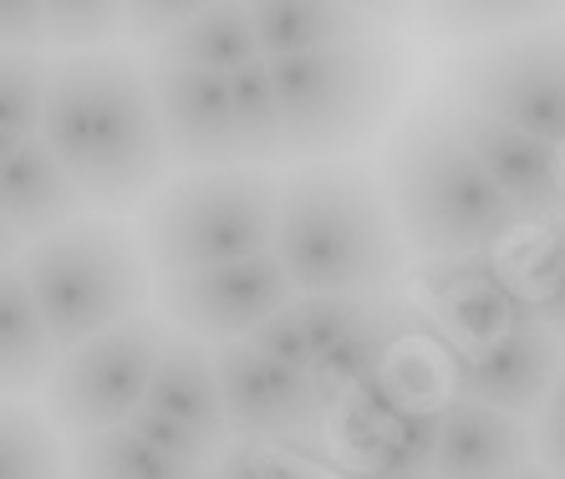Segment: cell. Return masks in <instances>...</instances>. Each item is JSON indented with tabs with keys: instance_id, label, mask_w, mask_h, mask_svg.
I'll use <instances>...</instances> for the list:
<instances>
[{
	"instance_id": "44dd1931",
	"label": "cell",
	"mask_w": 565,
	"mask_h": 479,
	"mask_svg": "<svg viewBox=\"0 0 565 479\" xmlns=\"http://www.w3.org/2000/svg\"><path fill=\"white\" fill-rule=\"evenodd\" d=\"M148 62H173V67H199V72H230L245 62H260L250 15L239 0H210L204 11H194L184 26H173L163 41L148 46Z\"/></svg>"
},
{
	"instance_id": "9c48e42d",
	"label": "cell",
	"mask_w": 565,
	"mask_h": 479,
	"mask_svg": "<svg viewBox=\"0 0 565 479\" xmlns=\"http://www.w3.org/2000/svg\"><path fill=\"white\" fill-rule=\"evenodd\" d=\"M290 276L276 260V251H260L250 260L230 266L179 270V276H153V307L169 332H184L204 347L245 342L270 311L290 301Z\"/></svg>"
},
{
	"instance_id": "8992f818",
	"label": "cell",
	"mask_w": 565,
	"mask_h": 479,
	"mask_svg": "<svg viewBox=\"0 0 565 479\" xmlns=\"http://www.w3.org/2000/svg\"><path fill=\"white\" fill-rule=\"evenodd\" d=\"M280 173L230 163V169H184L148 194L138 220V245L153 276L230 266L276 245Z\"/></svg>"
},
{
	"instance_id": "8d00e7d4",
	"label": "cell",
	"mask_w": 565,
	"mask_h": 479,
	"mask_svg": "<svg viewBox=\"0 0 565 479\" xmlns=\"http://www.w3.org/2000/svg\"><path fill=\"white\" fill-rule=\"evenodd\" d=\"M15 251H21V240H15V230L6 225V220H0V266H6V260H15Z\"/></svg>"
},
{
	"instance_id": "f1b7e54d",
	"label": "cell",
	"mask_w": 565,
	"mask_h": 479,
	"mask_svg": "<svg viewBox=\"0 0 565 479\" xmlns=\"http://www.w3.org/2000/svg\"><path fill=\"white\" fill-rule=\"evenodd\" d=\"M41 15L56 52H97L122 36V0H41Z\"/></svg>"
},
{
	"instance_id": "60d3db41",
	"label": "cell",
	"mask_w": 565,
	"mask_h": 479,
	"mask_svg": "<svg viewBox=\"0 0 565 479\" xmlns=\"http://www.w3.org/2000/svg\"><path fill=\"white\" fill-rule=\"evenodd\" d=\"M199 479H214V469H210V475H199Z\"/></svg>"
},
{
	"instance_id": "f546056e",
	"label": "cell",
	"mask_w": 565,
	"mask_h": 479,
	"mask_svg": "<svg viewBox=\"0 0 565 479\" xmlns=\"http://www.w3.org/2000/svg\"><path fill=\"white\" fill-rule=\"evenodd\" d=\"M372 296H296L290 307L301 317V332H306V347H311V362L327 352L331 342H342L352 332L362 311H367Z\"/></svg>"
},
{
	"instance_id": "f35d334b",
	"label": "cell",
	"mask_w": 565,
	"mask_h": 479,
	"mask_svg": "<svg viewBox=\"0 0 565 479\" xmlns=\"http://www.w3.org/2000/svg\"><path fill=\"white\" fill-rule=\"evenodd\" d=\"M356 479H428V475H356Z\"/></svg>"
},
{
	"instance_id": "4316f807",
	"label": "cell",
	"mask_w": 565,
	"mask_h": 479,
	"mask_svg": "<svg viewBox=\"0 0 565 479\" xmlns=\"http://www.w3.org/2000/svg\"><path fill=\"white\" fill-rule=\"evenodd\" d=\"M0 479H66L62 434L26 398H0Z\"/></svg>"
},
{
	"instance_id": "3957f363",
	"label": "cell",
	"mask_w": 565,
	"mask_h": 479,
	"mask_svg": "<svg viewBox=\"0 0 565 479\" xmlns=\"http://www.w3.org/2000/svg\"><path fill=\"white\" fill-rule=\"evenodd\" d=\"M382 194L397 220L403 251L418 260H448V255L494 251L520 225V210L500 194V184L479 169L459 134L444 123L438 107L413 113L387 148Z\"/></svg>"
},
{
	"instance_id": "5b68a950",
	"label": "cell",
	"mask_w": 565,
	"mask_h": 479,
	"mask_svg": "<svg viewBox=\"0 0 565 479\" xmlns=\"http://www.w3.org/2000/svg\"><path fill=\"white\" fill-rule=\"evenodd\" d=\"M15 260L56 352L138 317L153 301V270L143 260L138 230L113 214H77L36 235Z\"/></svg>"
},
{
	"instance_id": "52a82bcc",
	"label": "cell",
	"mask_w": 565,
	"mask_h": 479,
	"mask_svg": "<svg viewBox=\"0 0 565 479\" xmlns=\"http://www.w3.org/2000/svg\"><path fill=\"white\" fill-rule=\"evenodd\" d=\"M444 103L565 148V26L514 31L454 56L444 67Z\"/></svg>"
},
{
	"instance_id": "836d02e7",
	"label": "cell",
	"mask_w": 565,
	"mask_h": 479,
	"mask_svg": "<svg viewBox=\"0 0 565 479\" xmlns=\"http://www.w3.org/2000/svg\"><path fill=\"white\" fill-rule=\"evenodd\" d=\"M530 434H535V459L545 475L565 479V362H561V377L551 383L540 413L530 418Z\"/></svg>"
},
{
	"instance_id": "d6a6232c",
	"label": "cell",
	"mask_w": 565,
	"mask_h": 479,
	"mask_svg": "<svg viewBox=\"0 0 565 479\" xmlns=\"http://www.w3.org/2000/svg\"><path fill=\"white\" fill-rule=\"evenodd\" d=\"M210 0H122V36L128 41H163L173 26H184L194 11H204Z\"/></svg>"
},
{
	"instance_id": "7402d4cb",
	"label": "cell",
	"mask_w": 565,
	"mask_h": 479,
	"mask_svg": "<svg viewBox=\"0 0 565 479\" xmlns=\"http://www.w3.org/2000/svg\"><path fill=\"white\" fill-rule=\"evenodd\" d=\"M500 251L514 270L520 296H525L530 321L565 342V214L530 225V235L514 230L510 240H500Z\"/></svg>"
},
{
	"instance_id": "7a4b0ae2",
	"label": "cell",
	"mask_w": 565,
	"mask_h": 479,
	"mask_svg": "<svg viewBox=\"0 0 565 479\" xmlns=\"http://www.w3.org/2000/svg\"><path fill=\"white\" fill-rule=\"evenodd\" d=\"M276 260L296 296H377L403 276V235L382 179L362 163H301L280 179Z\"/></svg>"
},
{
	"instance_id": "277c9868",
	"label": "cell",
	"mask_w": 565,
	"mask_h": 479,
	"mask_svg": "<svg viewBox=\"0 0 565 479\" xmlns=\"http://www.w3.org/2000/svg\"><path fill=\"white\" fill-rule=\"evenodd\" d=\"M276 82L286 159L327 163L372 143L408 87V46L397 36H367L311 56L265 62Z\"/></svg>"
},
{
	"instance_id": "ba28073f",
	"label": "cell",
	"mask_w": 565,
	"mask_h": 479,
	"mask_svg": "<svg viewBox=\"0 0 565 479\" xmlns=\"http://www.w3.org/2000/svg\"><path fill=\"white\" fill-rule=\"evenodd\" d=\"M163 337H169L163 317L138 311V317L56 352L52 373L41 383L46 393L41 413L56 424V434H93V428L128 424V413L143 408Z\"/></svg>"
},
{
	"instance_id": "5bb4252c",
	"label": "cell",
	"mask_w": 565,
	"mask_h": 479,
	"mask_svg": "<svg viewBox=\"0 0 565 479\" xmlns=\"http://www.w3.org/2000/svg\"><path fill=\"white\" fill-rule=\"evenodd\" d=\"M444 123L459 134V143L469 148L479 169L500 184V194L520 210V220L545 225L565 214V173H561V148H545L540 138L520 134L510 123H494L473 107L438 103Z\"/></svg>"
},
{
	"instance_id": "4dcf8cb0",
	"label": "cell",
	"mask_w": 565,
	"mask_h": 479,
	"mask_svg": "<svg viewBox=\"0 0 565 479\" xmlns=\"http://www.w3.org/2000/svg\"><path fill=\"white\" fill-rule=\"evenodd\" d=\"M214 479H316L306 459L276 444H224L214 459Z\"/></svg>"
},
{
	"instance_id": "83f0119b",
	"label": "cell",
	"mask_w": 565,
	"mask_h": 479,
	"mask_svg": "<svg viewBox=\"0 0 565 479\" xmlns=\"http://www.w3.org/2000/svg\"><path fill=\"white\" fill-rule=\"evenodd\" d=\"M46 52H0V163L36 138L46 97Z\"/></svg>"
},
{
	"instance_id": "8fae6325",
	"label": "cell",
	"mask_w": 565,
	"mask_h": 479,
	"mask_svg": "<svg viewBox=\"0 0 565 479\" xmlns=\"http://www.w3.org/2000/svg\"><path fill=\"white\" fill-rule=\"evenodd\" d=\"M423 311L444 332L448 347H484L510 327H525V296L514 286L504 251L448 255L423 266Z\"/></svg>"
},
{
	"instance_id": "74e56055",
	"label": "cell",
	"mask_w": 565,
	"mask_h": 479,
	"mask_svg": "<svg viewBox=\"0 0 565 479\" xmlns=\"http://www.w3.org/2000/svg\"><path fill=\"white\" fill-rule=\"evenodd\" d=\"M510 479H555V475H545V469H540V465H525V469H514Z\"/></svg>"
},
{
	"instance_id": "9a60e30c",
	"label": "cell",
	"mask_w": 565,
	"mask_h": 479,
	"mask_svg": "<svg viewBox=\"0 0 565 479\" xmlns=\"http://www.w3.org/2000/svg\"><path fill=\"white\" fill-rule=\"evenodd\" d=\"M535 459V434L525 418L489 408L473 398L444 403V428H438V449L428 479H510Z\"/></svg>"
},
{
	"instance_id": "1f68e13d",
	"label": "cell",
	"mask_w": 565,
	"mask_h": 479,
	"mask_svg": "<svg viewBox=\"0 0 565 479\" xmlns=\"http://www.w3.org/2000/svg\"><path fill=\"white\" fill-rule=\"evenodd\" d=\"M296 301V296H290ZM280 307V311H270V317L255 327L245 342L260 352V358H270V362H280V368H296V373H306L311 368V347H306V332H301V317H296V307Z\"/></svg>"
},
{
	"instance_id": "d4e9b609",
	"label": "cell",
	"mask_w": 565,
	"mask_h": 479,
	"mask_svg": "<svg viewBox=\"0 0 565 479\" xmlns=\"http://www.w3.org/2000/svg\"><path fill=\"white\" fill-rule=\"evenodd\" d=\"M230 113H235L239 163H250V169H270V163L286 159V128H280L276 82H270L265 56L230 72Z\"/></svg>"
},
{
	"instance_id": "d590c367",
	"label": "cell",
	"mask_w": 565,
	"mask_h": 479,
	"mask_svg": "<svg viewBox=\"0 0 565 479\" xmlns=\"http://www.w3.org/2000/svg\"><path fill=\"white\" fill-rule=\"evenodd\" d=\"M337 6H347V11H356L367 26H397L403 15H413V6L418 0H337Z\"/></svg>"
},
{
	"instance_id": "ffe728a7",
	"label": "cell",
	"mask_w": 565,
	"mask_h": 479,
	"mask_svg": "<svg viewBox=\"0 0 565 479\" xmlns=\"http://www.w3.org/2000/svg\"><path fill=\"white\" fill-rule=\"evenodd\" d=\"M52 362L56 347L36 311V296L21 276V260H6L0 266V398L41 393Z\"/></svg>"
},
{
	"instance_id": "ab89813d",
	"label": "cell",
	"mask_w": 565,
	"mask_h": 479,
	"mask_svg": "<svg viewBox=\"0 0 565 479\" xmlns=\"http://www.w3.org/2000/svg\"><path fill=\"white\" fill-rule=\"evenodd\" d=\"M561 173H565V148H561Z\"/></svg>"
},
{
	"instance_id": "ac0fdd59",
	"label": "cell",
	"mask_w": 565,
	"mask_h": 479,
	"mask_svg": "<svg viewBox=\"0 0 565 479\" xmlns=\"http://www.w3.org/2000/svg\"><path fill=\"white\" fill-rule=\"evenodd\" d=\"M250 15L255 46L265 62L280 56H311L331 52V46H356L367 36H382L377 26H367L356 11L337 6V0H239Z\"/></svg>"
},
{
	"instance_id": "603a6c76",
	"label": "cell",
	"mask_w": 565,
	"mask_h": 479,
	"mask_svg": "<svg viewBox=\"0 0 565 479\" xmlns=\"http://www.w3.org/2000/svg\"><path fill=\"white\" fill-rule=\"evenodd\" d=\"M413 11L428 41H489L535 31L565 11V0H418Z\"/></svg>"
},
{
	"instance_id": "e575fe53",
	"label": "cell",
	"mask_w": 565,
	"mask_h": 479,
	"mask_svg": "<svg viewBox=\"0 0 565 479\" xmlns=\"http://www.w3.org/2000/svg\"><path fill=\"white\" fill-rule=\"evenodd\" d=\"M0 52H46L41 0H0Z\"/></svg>"
},
{
	"instance_id": "4fadbf2b",
	"label": "cell",
	"mask_w": 565,
	"mask_h": 479,
	"mask_svg": "<svg viewBox=\"0 0 565 479\" xmlns=\"http://www.w3.org/2000/svg\"><path fill=\"white\" fill-rule=\"evenodd\" d=\"M565 342L551 337L545 327L525 321L510 327L504 337L484 347H448V368H454V393L489 408L510 413V418H535L551 383L561 377Z\"/></svg>"
},
{
	"instance_id": "d6986e66",
	"label": "cell",
	"mask_w": 565,
	"mask_h": 479,
	"mask_svg": "<svg viewBox=\"0 0 565 479\" xmlns=\"http://www.w3.org/2000/svg\"><path fill=\"white\" fill-rule=\"evenodd\" d=\"M82 194L62 173V163L46 153L41 138H26L11 159L0 163V220L15 230V240H36L46 230L77 220Z\"/></svg>"
},
{
	"instance_id": "2e32d148",
	"label": "cell",
	"mask_w": 565,
	"mask_h": 479,
	"mask_svg": "<svg viewBox=\"0 0 565 479\" xmlns=\"http://www.w3.org/2000/svg\"><path fill=\"white\" fill-rule=\"evenodd\" d=\"M143 408L173 418L179 428L199 434L210 444H230V428H224V408H220V387H214V362L210 347L194 342L184 332H169L163 347H158L153 377H148Z\"/></svg>"
},
{
	"instance_id": "484cf974",
	"label": "cell",
	"mask_w": 565,
	"mask_h": 479,
	"mask_svg": "<svg viewBox=\"0 0 565 479\" xmlns=\"http://www.w3.org/2000/svg\"><path fill=\"white\" fill-rule=\"evenodd\" d=\"M438 428H444V408H418L403 413L393 424L372 428L367 439H356L347 449L356 475H428L438 449Z\"/></svg>"
},
{
	"instance_id": "6da1fadb",
	"label": "cell",
	"mask_w": 565,
	"mask_h": 479,
	"mask_svg": "<svg viewBox=\"0 0 565 479\" xmlns=\"http://www.w3.org/2000/svg\"><path fill=\"white\" fill-rule=\"evenodd\" d=\"M36 138L62 163L87 214L118 220L128 210H143L148 194L169 179L148 62L122 46L62 52L46 62Z\"/></svg>"
},
{
	"instance_id": "e0dca14e",
	"label": "cell",
	"mask_w": 565,
	"mask_h": 479,
	"mask_svg": "<svg viewBox=\"0 0 565 479\" xmlns=\"http://www.w3.org/2000/svg\"><path fill=\"white\" fill-rule=\"evenodd\" d=\"M413 327H418V307H413V301H403V296H393V291L372 296L352 332H347L342 342H331L327 352L306 368V377H311V387L321 393V403L337 408L362 377L377 373L382 358H387Z\"/></svg>"
},
{
	"instance_id": "30bf717a",
	"label": "cell",
	"mask_w": 565,
	"mask_h": 479,
	"mask_svg": "<svg viewBox=\"0 0 565 479\" xmlns=\"http://www.w3.org/2000/svg\"><path fill=\"white\" fill-rule=\"evenodd\" d=\"M214 387H220L224 428L239 444H311L327 434L331 408L311 387V377L296 368L260 358L250 342H220L210 347Z\"/></svg>"
},
{
	"instance_id": "7c38bea8",
	"label": "cell",
	"mask_w": 565,
	"mask_h": 479,
	"mask_svg": "<svg viewBox=\"0 0 565 479\" xmlns=\"http://www.w3.org/2000/svg\"><path fill=\"white\" fill-rule=\"evenodd\" d=\"M148 87H153V113L169 169H230V163H239L224 72L148 62Z\"/></svg>"
},
{
	"instance_id": "cb8c5ba5",
	"label": "cell",
	"mask_w": 565,
	"mask_h": 479,
	"mask_svg": "<svg viewBox=\"0 0 565 479\" xmlns=\"http://www.w3.org/2000/svg\"><path fill=\"white\" fill-rule=\"evenodd\" d=\"M66 469H72V479H199L194 469L173 465L169 454H158L153 444H143L128 424L72 434Z\"/></svg>"
}]
</instances>
